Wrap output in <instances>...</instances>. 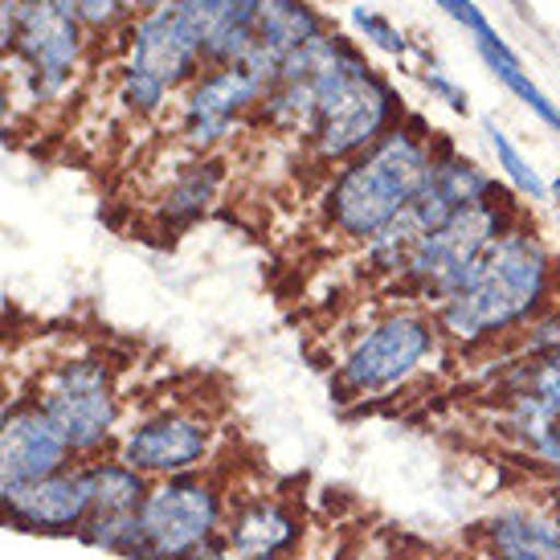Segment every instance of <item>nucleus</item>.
Listing matches in <instances>:
<instances>
[{
    "mask_svg": "<svg viewBox=\"0 0 560 560\" xmlns=\"http://www.w3.org/2000/svg\"><path fill=\"white\" fill-rule=\"evenodd\" d=\"M560 303V258L545 234L528 221H515L487 249L475 279L434 312L446 348L487 352L520 336L532 319Z\"/></svg>",
    "mask_w": 560,
    "mask_h": 560,
    "instance_id": "nucleus-1",
    "label": "nucleus"
},
{
    "mask_svg": "<svg viewBox=\"0 0 560 560\" xmlns=\"http://www.w3.org/2000/svg\"><path fill=\"white\" fill-rule=\"evenodd\" d=\"M282 79H303L315 86V124L307 136L315 164L343 168L405 124V98L397 86L336 30L291 54L279 70Z\"/></svg>",
    "mask_w": 560,
    "mask_h": 560,
    "instance_id": "nucleus-2",
    "label": "nucleus"
},
{
    "mask_svg": "<svg viewBox=\"0 0 560 560\" xmlns=\"http://www.w3.org/2000/svg\"><path fill=\"white\" fill-rule=\"evenodd\" d=\"M434 148V131L421 119H413V115H405V124H397L369 152H360L357 160H348L343 168H336V176L327 180V230L340 242H352V246L373 242L385 225H393L413 205L421 180L430 176Z\"/></svg>",
    "mask_w": 560,
    "mask_h": 560,
    "instance_id": "nucleus-3",
    "label": "nucleus"
},
{
    "mask_svg": "<svg viewBox=\"0 0 560 560\" xmlns=\"http://www.w3.org/2000/svg\"><path fill=\"white\" fill-rule=\"evenodd\" d=\"M442 357H446V340H442L434 312L421 303H405V307L376 315L373 324L348 340L327 376V389L340 405L381 401L413 385Z\"/></svg>",
    "mask_w": 560,
    "mask_h": 560,
    "instance_id": "nucleus-4",
    "label": "nucleus"
},
{
    "mask_svg": "<svg viewBox=\"0 0 560 560\" xmlns=\"http://www.w3.org/2000/svg\"><path fill=\"white\" fill-rule=\"evenodd\" d=\"M520 218H524V209L515 205V197L503 185H495L482 201L458 209L446 225H438L434 234L421 237L405 262L401 279H397V291L409 303L438 312L475 279L487 249L495 246Z\"/></svg>",
    "mask_w": 560,
    "mask_h": 560,
    "instance_id": "nucleus-5",
    "label": "nucleus"
},
{
    "mask_svg": "<svg viewBox=\"0 0 560 560\" xmlns=\"http://www.w3.org/2000/svg\"><path fill=\"white\" fill-rule=\"evenodd\" d=\"M25 393L62 430L79 463L110 454L124 434V389L107 357L70 352L49 360Z\"/></svg>",
    "mask_w": 560,
    "mask_h": 560,
    "instance_id": "nucleus-6",
    "label": "nucleus"
},
{
    "mask_svg": "<svg viewBox=\"0 0 560 560\" xmlns=\"http://www.w3.org/2000/svg\"><path fill=\"white\" fill-rule=\"evenodd\" d=\"M230 512V479L218 467L148 487L131 560H192L213 545Z\"/></svg>",
    "mask_w": 560,
    "mask_h": 560,
    "instance_id": "nucleus-7",
    "label": "nucleus"
},
{
    "mask_svg": "<svg viewBox=\"0 0 560 560\" xmlns=\"http://www.w3.org/2000/svg\"><path fill=\"white\" fill-rule=\"evenodd\" d=\"M0 54L25 66L37 103H58L86 54L74 0H0Z\"/></svg>",
    "mask_w": 560,
    "mask_h": 560,
    "instance_id": "nucleus-8",
    "label": "nucleus"
},
{
    "mask_svg": "<svg viewBox=\"0 0 560 560\" xmlns=\"http://www.w3.org/2000/svg\"><path fill=\"white\" fill-rule=\"evenodd\" d=\"M218 442V409L209 401H197V397H176V401L152 405L131 421H124V434L110 454L124 467L140 470L148 482H156L213 467Z\"/></svg>",
    "mask_w": 560,
    "mask_h": 560,
    "instance_id": "nucleus-9",
    "label": "nucleus"
},
{
    "mask_svg": "<svg viewBox=\"0 0 560 560\" xmlns=\"http://www.w3.org/2000/svg\"><path fill=\"white\" fill-rule=\"evenodd\" d=\"M262 98H266V86L242 62L213 66L180 98L176 131H180V140L197 156H213L221 143L230 140V136H237V127L262 107Z\"/></svg>",
    "mask_w": 560,
    "mask_h": 560,
    "instance_id": "nucleus-10",
    "label": "nucleus"
},
{
    "mask_svg": "<svg viewBox=\"0 0 560 560\" xmlns=\"http://www.w3.org/2000/svg\"><path fill=\"white\" fill-rule=\"evenodd\" d=\"M86 475H91V512H86L79 540L86 548L131 560L136 528H140V508L152 482L143 479L140 470L124 467L115 454L91 458Z\"/></svg>",
    "mask_w": 560,
    "mask_h": 560,
    "instance_id": "nucleus-11",
    "label": "nucleus"
},
{
    "mask_svg": "<svg viewBox=\"0 0 560 560\" xmlns=\"http://www.w3.org/2000/svg\"><path fill=\"white\" fill-rule=\"evenodd\" d=\"M86 512H91L86 463H70V467L54 470L37 482H25L0 499V524L30 532V536H74L79 540Z\"/></svg>",
    "mask_w": 560,
    "mask_h": 560,
    "instance_id": "nucleus-12",
    "label": "nucleus"
},
{
    "mask_svg": "<svg viewBox=\"0 0 560 560\" xmlns=\"http://www.w3.org/2000/svg\"><path fill=\"white\" fill-rule=\"evenodd\" d=\"M487 397L495 401V425L508 442L536 425L560 421V348L540 357L499 360Z\"/></svg>",
    "mask_w": 560,
    "mask_h": 560,
    "instance_id": "nucleus-13",
    "label": "nucleus"
},
{
    "mask_svg": "<svg viewBox=\"0 0 560 560\" xmlns=\"http://www.w3.org/2000/svg\"><path fill=\"white\" fill-rule=\"evenodd\" d=\"M221 540L242 560H291L303 540V508L287 491H237L230 487V512Z\"/></svg>",
    "mask_w": 560,
    "mask_h": 560,
    "instance_id": "nucleus-14",
    "label": "nucleus"
},
{
    "mask_svg": "<svg viewBox=\"0 0 560 560\" xmlns=\"http://www.w3.org/2000/svg\"><path fill=\"white\" fill-rule=\"evenodd\" d=\"M127 70L156 79L172 94L188 91L205 74V58L197 37L188 30L176 9H156L140 13L127 30Z\"/></svg>",
    "mask_w": 560,
    "mask_h": 560,
    "instance_id": "nucleus-15",
    "label": "nucleus"
},
{
    "mask_svg": "<svg viewBox=\"0 0 560 560\" xmlns=\"http://www.w3.org/2000/svg\"><path fill=\"white\" fill-rule=\"evenodd\" d=\"M70 463H79V458L62 438V430L25 393L13 409V418L0 425V499L25 482H37L54 470L70 467Z\"/></svg>",
    "mask_w": 560,
    "mask_h": 560,
    "instance_id": "nucleus-16",
    "label": "nucleus"
},
{
    "mask_svg": "<svg viewBox=\"0 0 560 560\" xmlns=\"http://www.w3.org/2000/svg\"><path fill=\"white\" fill-rule=\"evenodd\" d=\"M491 188H495V180H491L475 160L463 156L451 140H442V136H438L430 176L421 180L418 197H413V205H409L405 213L418 221L421 234H434L438 225H446L458 209L482 201Z\"/></svg>",
    "mask_w": 560,
    "mask_h": 560,
    "instance_id": "nucleus-17",
    "label": "nucleus"
},
{
    "mask_svg": "<svg viewBox=\"0 0 560 560\" xmlns=\"http://www.w3.org/2000/svg\"><path fill=\"white\" fill-rule=\"evenodd\" d=\"M467 540V548L487 560H560V528L532 499H515L487 512Z\"/></svg>",
    "mask_w": 560,
    "mask_h": 560,
    "instance_id": "nucleus-18",
    "label": "nucleus"
},
{
    "mask_svg": "<svg viewBox=\"0 0 560 560\" xmlns=\"http://www.w3.org/2000/svg\"><path fill=\"white\" fill-rule=\"evenodd\" d=\"M197 46H201L205 70L213 66H237L254 49V30H258V0H172Z\"/></svg>",
    "mask_w": 560,
    "mask_h": 560,
    "instance_id": "nucleus-19",
    "label": "nucleus"
},
{
    "mask_svg": "<svg viewBox=\"0 0 560 560\" xmlns=\"http://www.w3.org/2000/svg\"><path fill=\"white\" fill-rule=\"evenodd\" d=\"M221 188H225V160L192 156L188 164L176 168V176H172L164 197H160V225L172 230V234L192 230L218 205Z\"/></svg>",
    "mask_w": 560,
    "mask_h": 560,
    "instance_id": "nucleus-20",
    "label": "nucleus"
},
{
    "mask_svg": "<svg viewBox=\"0 0 560 560\" xmlns=\"http://www.w3.org/2000/svg\"><path fill=\"white\" fill-rule=\"evenodd\" d=\"M324 33H331V25L312 0H266L258 13V30H254V46L287 62L291 54L307 49Z\"/></svg>",
    "mask_w": 560,
    "mask_h": 560,
    "instance_id": "nucleus-21",
    "label": "nucleus"
},
{
    "mask_svg": "<svg viewBox=\"0 0 560 560\" xmlns=\"http://www.w3.org/2000/svg\"><path fill=\"white\" fill-rule=\"evenodd\" d=\"M475 49H479L482 66H487V70H491V74H495V79L503 82V86H508V91H512L515 98H520V103H524V107H528L532 115L548 127V131H557L560 136V107L528 79L524 62H520V58H515V49L499 37V30L479 33V37H475Z\"/></svg>",
    "mask_w": 560,
    "mask_h": 560,
    "instance_id": "nucleus-22",
    "label": "nucleus"
},
{
    "mask_svg": "<svg viewBox=\"0 0 560 560\" xmlns=\"http://www.w3.org/2000/svg\"><path fill=\"white\" fill-rule=\"evenodd\" d=\"M482 131H487V143H491V152H495V164L503 168V176H508V185H512L515 197L528 205L548 201V185L540 180V172L532 168V160L512 143V136H508L495 119H482Z\"/></svg>",
    "mask_w": 560,
    "mask_h": 560,
    "instance_id": "nucleus-23",
    "label": "nucleus"
},
{
    "mask_svg": "<svg viewBox=\"0 0 560 560\" xmlns=\"http://www.w3.org/2000/svg\"><path fill=\"white\" fill-rule=\"evenodd\" d=\"M512 451L520 463H528L536 479H557L560 475V421L536 425L528 434L512 438Z\"/></svg>",
    "mask_w": 560,
    "mask_h": 560,
    "instance_id": "nucleus-24",
    "label": "nucleus"
},
{
    "mask_svg": "<svg viewBox=\"0 0 560 560\" xmlns=\"http://www.w3.org/2000/svg\"><path fill=\"white\" fill-rule=\"evenodd\" d=\"M560 348V303L557 307H548L540 319H532L520 336L495 348L499 360H512V357H540V352H557Z\"/></svg>",
    "mask_w": 560,
    "mask_h": 560,
    "instance_id": "nucleus-25",
    "label": "nucleus"
},
{
    "mask_svg": "<svg viewBox=\"0 0 560 560\" xmlns=\"http://www.w3.org/2000/svg\"><path fill=\"white\" fill-rule=\"evenodd\" d=\"M352 30L369 42V46H376L381 54H389V58H405L409 54V37H405L397 25H393L385 13H376V9H369V4H352Z\"/></svg>",
    "mask_w": 560,
    "mask_h": 560,
    "instance_id": "nucleus-26",
    "label": "nucleus"
},
{
    "mask_svg": "<svg viewBox=\"0 0 560 560\" xmlns=\"http://www.w3.org/2000/svg\"><path fill=\"white\" fill-rule=\"evenodd\" d=\"M74 13L86 33H110L136 21V4L131 0H74Z\"/></svg>",
    "mask_w": 560,
    "mask_h": 560,
    "instance_id": "nucleus-27",
    "label": "nucleus"
},
{
    "mask_svg": "<svg viewBox=\"0 0 560 560\" xmlns=\"http://www.w3.org/2000/svg\"><path fill=\"white\" fill-rule=\"evenodd\" d=\"M418 79H421V86L434 94L438 103H446L454 115H467L470 110V94L463 91V86H458V82H454L438 62H425V70H418Z\"/></svg>",
    "mask_w": 560,
    "mask_h": 560,
    "instance_id": "nucleus-28",
    "label": "nucleus"
},
{
    "mask_svg": "<svg viewBox=\"0 0 560 560\" xmlns=\"http://www.w3.org/2000/svg\"><path fill=\"white\" fill-rule=\"evenodd\" d=\"M373 560H463L451 557V552H438V548L421 545V540H409V536H393L389 545L381 548Z\"/></svg>",
    "mask_w": 560,
    "mask_h": 560,
    "instance_id": "nucleus-29",
    "label": "nucleus"
},
{
    "mask_svg": "<svg viewBox=\"0 0 560 560\" xmlns=\"http://www.w3.org/2000/svg\"><path fill=\"white\" fill-rule=\"evenodd\" d=\"M430 4H438L442 13L451 16V21H458L463 30L470 33V37H479V33H487V30H495L487 16H482V9L475 4V0H430Z\"/></svg>",
    "mask_w": 560,
    "mask_h": 560,
    "instance_id": "nucleus-30",
    "label": "nucleus"
},
{
    "mask_svg": "<svg viewBox=\"0 0 560 560\" xmlns=\"http://www.w3.org/2000/svg\"><path fill=\"white\" fill-rule=\"evenodd\" d=\"M532 503H536V508H540V512L548 515V520H552V524H557L560 528V475L557 479H540V482H532Z\"/></svg>",
    "mask_w": 560,
    "mask_h": 560,
    "instance_id": "nucleus-31",
    "label": "nucleus"
},
{
    "mask_svg": "<svg viewBox=\"0 0 560 560\" xmlns=\"http://www.w3.org/2000/svg\"><path fill=\"white\" fill-rule=\"evenodd\" d=\"M21 397H25V389H21V385H13V376L0 369V425L13 418V409L21 405Z\"/></svg>",
    "mask_w": 560,
    "mask_h": 560,
    "instance_id": "nucleus-32",
    "label": "nucleus"
},
{
    "mask_svg": "<svg viewBox=\"0 0 560 560\" xmlns=\"http://www.w3.org/2000/svg\"><path fill=\"white\" fill-rule=\"evenodd\" d=\"M192 560H242V557H237L234 548H230V545H225V540H221V536H218V540H213V545L205 548L201 557H192Z\"/></svg>",
    "mask_w": 560,
    "mask_h": 560,
    "instance_id": "nucleus-33",
    "label": "nucleus"
},
{
    "mask_svg": "<svg viewBox=\"0 0 560 560\" xmlns=\"http://www.w3.org/2000/svg\"><path fill=\"white\" fill-rule=\"evenodd\" d=\"M131 4H136V16H140V13H156V9H168L172 0H131Z\"/></svg>",
    "mask_w": 560,
    "mask_h": 560,
    "instance_id": "nucleus-34",
    "label": "nucleus"
},
{
    "mask_svg": "<svg viewBox=\"0 0 560 560\" xmlns=\"http://www.w3.org/2000/svg\"><path fill=\"white\" fill-rule=\"evenodd\" d=\"M4 115H9V86L0 82V119H4Z\"/></svg>",
    "mask_w": 560,
    "mask_h": 560,
    "instance_id": "nucleus-35",
    "label": "nucleus"
},
{
    "mask_svg": "<svg viewBox=\"0 0 560 560\" xmlns=\"http://www.w3.org/2000/svg\"><path fill=\"white\" fill-rule=\"evenodd\" d=\"M548 197H552V205H557V209H560V176H557V180H552V185H548Z\"/></svg>",
    "mask_w": 560,
    "mask_h": 560,
    "instance_id": "nucleus-36",
    "label": "nucleus"
},
{
    "mask_svg": "<svg viewBox=\"0 0 560 560\" xmlns=\"http://www.w3.org/2000/svg\"><path fill=\"white\" fill-rule=\"evenodd\" d=\"M463 560H487V557H482V552H475V548H467V552H463Z\"/></svg>",
    "mask_w": 560,
    "mask_h": 560,
    "instance_id": "nucleus-37",
    "label": "nucleus"
},
{
    "mask_svg": "<svg viewBox=\"0 0 560 560\" xmlns=\"http://www.w3.org/2000/svg\"><path fill=\"white\" fill-rule=\"evenodd\" d=\"M508 4H520V0H508Z\"/></svg>",
    "mask_w": 560,
    "mask_h": 560,
    "instance_id": "nucleus-38",
    "label": "nucleus"
},
{
    "mask_svg": "<svg viewBox=\"0 0 560 560\" xmlns=\"http://www.w3.org/2000/svg\"><path fill=\"white\" fill-rule=\"evenodd\" d=\"M258 4H266V0H258Z\"/></svg>",
    "mask_w": 560,
    "mask_h": 560,
    "instance_id": "nucleus-39",
    "label": "nucleus"
}]
</instances>
